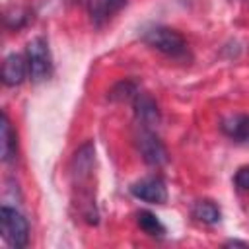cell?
Segmentation results:
<instances>
[{
  "label": "cell",
  "mask_w": 249,
  "mask_h": 249,
  "mask_svg": "<svg viewBox=\"0 0 249 249\" xmlns=\"http://www.w3.org/2000/svg\"><path fill=\"white\" fill-rule=\"evenodd\" d=\"M144 41L160 51L161 54L165 56H173V58H179V56H185L187 53V41L183 39V35L171 27H152L144 33Z\"/></svg>",
  "instance_id": "1"
},
{
  "label": "cell",
  "mask_w": 249,
  "mask_h": 249,
  "mask_svg": "<svg viewBox=\"0 0 249 249\" xmlns=\"http://www.w3.org/2000/svg\"><path fill=\"white\" fill-rule=\"evenodd\" d=\"M0 224H2V235L12 247H25L29 241V224L23 218L21 212L10 206L0 208Z\"/></svg>",
  "instance_id": "2"
},
{
  "label": "cell",
  "mask_w": 249,
  "mask_h": 249,
  "mask_svg": "<svg viewBox=\"0 0 249 249\" xmlns=\"http://www.w3.org/2000/svg\"><path fill=\"white\" fill-rule=\"evenodd\" d=\"M27 68L33 82H43L53 72V58L43 37H35L27 45Z\"/></svg>",
  "instance_id": "3"
},
{
  "label": "cell",
  "mask_w": 249,
  "mask_h": 249,
  "mask_svg": "<svg viewBox=\"0 0 249 249\" xmlns=\"http://www.w3.org/2000/svg\"><path fill=\"white\" fill-rule=\"evenodd\" d=\"M136 144H138V150H140L142 160L148 165L160 167V165L167 163V160H169L167 148L163 146V142L150 128H142L140 130V134L136 136Z\"/></svg>",
  "instance_id": "4"
},
{
  "label": "cell",
  "mask_w": 249,
  "mask_h": 249,
  "mask_svg": "<svg viewBox=\"0 0 249 249\" xmlns=\"http://www.w3.org/2000/svg\"><path fill=\"white\" fill-rule=\"evenodd\" d=\"M130 193L150 204H163L167 200V189L165 183L160 177H144L140 181H136L130 187Z\"/></svg>",
  "instance_id": "5"
},
{
  "label": "cell",
  "mask_w": 249,
  "mask_h": 249,
  "mask_svg": "<svg viewBox=\"0 0 249 249\" xmlns=\"http://www.w3.org/2000/svg\"><path fill=\"white\" fill-rule=\"evenodd\" d=\"M134 117L142 124V128H150L160 123V109L150 95L138 93L134 97Z\"/></svg>",
  "instance_id": "6"
},
{
  "label": "cell",
  "mask_w": 249,
  "mask_h": 249,
  "mask_svg": "<svg viewBox=\"0 0 249 249\" xmlns=\"http://www.w3.org/2000/svg\"><path fill=\"white\" fill-rule=\"evenodd\" d=\"M95 152H93V144L91 142H86L84 146H80L74 154V160H72V175L78 183L86 181L93 169V158Z\"/></svg>",
  "instance_id": "7"
},
{
  "label": "cell",
  "mask_w": 249,
  "mask_h": 249,
  "mask_svg": "<svg viewBox=\"0 0 249 249\" xmlns=\"http://www.w3.org/2000/svg\"><path fill=\"white\" fill-rule=\"evenodd\" d=\"M25 72H27V64L23 60L21 54L18 53H12L4 58V64H2V82L10 88L14 86H19L25 78Z\"/></svg>",
  "instance_id": "8"
},
{
  "label": "cell",
  "mask_w": 249,
  "mask_h": 249,
  "mask_svg": "<svg viewBox=\"0 0 249 249\" xmlns=\"http://www.w3.org/2000/svg\"><path fill=\"white\" fill-rule=\"evenodd\" d=\"M222 130L235 142H249V115H230L222 121Z\"/></svg>",
  "instance_id": "9"
},
{
  "label": "cell",
  "mask_w": 249,
  "mask_h": 249,
  "mask_svg": "<svg viewBox=\"0 0 249 249\" xmlns=\"http://www.w3.org/2000/svg\"><path fill=\"white\" fill-rule=\"evenodd\" d=\"M0 150H2V160L4 161H12L16 158L18 142H16V134L12 130V124H10V119H8L6 111L2 113V124H0Z\"/></svg>",
  "instance_id": "10"
},
{
  "label": "cell",
  "mask_w": 249,
  "mask_h": 249,
  "mask_svg": "<svg viewBox=\"0 0 249 249\" xmlns=\"http://www.w3.org/2000/svg\"><path fill=\"white\" fill-rule=\"evenodd\" d=\"M136 222H138L140 230L152 237H163V233H165V226L160 222V218L156 214H152L148 210H140L136 214Z\"/></svg>",
  "instance_id": "11"
},
{
  "label": "cell",
  "mask_w": 249,
  "mask_h": 249,
  "mask_svg": "<svg viewBox=\"0 0 249 249\" xmlns=\"http://www.w3.org/2000/svg\"><path fill=\"white\" fill-rule=\"evenodd\" d=\"M193 216L202 224L220 222V208L212 200H196L193 204Z\"/></svg>",
  "instance_id": "12"
},
{
  "label": "cell",
  "mask_w": 249,
  "mask_h": 249,
  "mask_svg": "<svg viewBox=\"0 0 249 249\" xmlns=\"http://www.w3.org/2000/svg\"><path fill=\"white\" fill-rule=\"evenodd\" d=\"M138 93H140V91H138L136 84L126 80V82H121V84H117V86L111 89L109 97H111L113 101H128V99H134Z\"/></svg>",
  "instance_id": "13"
},
{
  "label": "cell",
  "mask_w": 249,
  "mask_h": 249,
  "mask_svg": "<svg viewBox=\"0 0 249 249\" xmlns=\"http://www.w3.org/2000/svg\"><path fill=\"white\" fill-rule=\"evenodd\" d=\"M124 4H126V0H95L91 14H93L95 19H99V18H107V16H111L113 12L121 10Z\"/></svg>",
  "instance_id": "14"
},
{
  "label": "cell",
  "mask_w": 249,
  "mask_h": 249,
  "mask_svg": "<svg viewBox=\"0 0 249 249\" xmlns=\"http://www.w3.org/2000/svg\"><path fill=\"white\" fill-rule=\"evenodd\" d=\"M235 185L243 191H249V167H241L235 173Z\"/></svg>",
  "instance_id": "15"
}]
</instances>
